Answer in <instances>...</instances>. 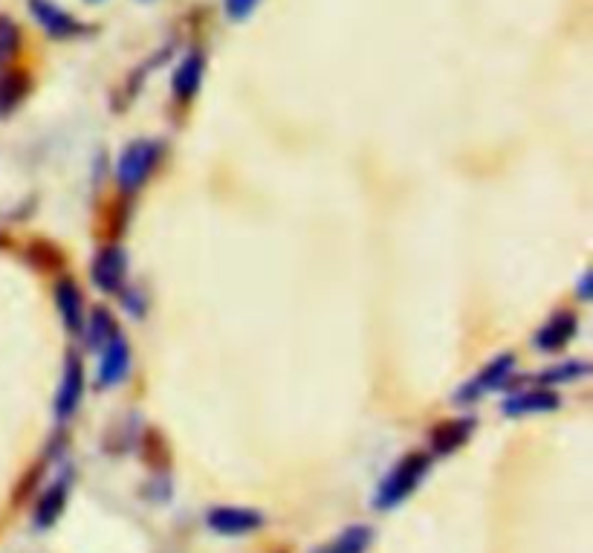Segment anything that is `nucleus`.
Returning <instances> with one entry per match:
<instances>
[{
  "label": "nucleus",
  "instance_id": "12",
  "mask_svg": "<svg viewBox=\"0 0 593 553\" xmlns=\"http://www.w3.org/2000/svg\"><path fill=\"white\" fill-rule=\"evenodd\" d=\"M55 307H58V316L64 322V328L70 333L84 331V299H81L79 284L73 278H58L55 281Z\"/></svg>",
  "mask_w": 593,
  "mask_h": 553
},
{
  "label": "nucleus",
  "instance_id": "6",
  "mask_svg": "<svg viewBox=\"0 0 593 553\" xmlns=\"http://www.w3.org/2000/svg\"><path fill=\"white\" fill-rule=\"evenodd\" d=\"M81 397H84V365H81L76 354H70L67 362H64V374H61L58 391H55V417L58 420H70L79 412Z\"/></svg>",
  "mask_w": 593,
  "mask_h": 553
},
{
  "label": "nucleus",
  "instance_id": "3",
  "mask_svg": "<svg viewBox=\"0 0 593 553\" xmlns=\"http://www.w3.org/2000/svg\"><path fill=\"white\" fill-rule=\"evenodd\" d=\"M515 354H498L495 360H489L472 377V380H466L463 386L455 391V403L460 406H469V403H478V400H484L486 394H492V391H498L501 386H507V380L515 374Z\"/></svg>",
  "mask_w": 593,
  "mask_h": 553
},
{
  "label": "nucleus",
  "instance_id": "17",
  "mask_svg": "<svg viewBox=\"0 0 593 553\" xmlns=\"http://www.w3.org/2000/svg\"><path fill=\"white\" fill-rule=\"evenodd\" d=\"M371 545H374V530L368 525H351L319 553H368Z\"/></svg>",
  "mask_w": 593,
  "mask_h": 553
},
{
  "label": "nucleus",
  "instance_id": "11",
  "mask_svg": "<svg viewBox=\"0 0 593 553\" xmlns=\"http://www.w3.org/2000/svg\"><path fill=\"white\" fill-rule=\"evenodd\" d=\"M203 76H206V56L197 53V50H191L174 67V76H171V93H174V99L177 102H191L200 93V87H203Z\"/></svg>",
  "mask_w": 593,
  "mask_h": 553
},
{
  "label": "nucleus",
  "instance_id": "14",
  "mask_svg": "<svg viewBox=\"0 0 593 553\" xmlns=\"http://www.w3.org/2000/svg\"><path fill=\"white\" fill-rule=\"evenodd\" d=\"M67 496H70V478H58L55 484H50L44 490V496L38 498L35 513H32V525L38 527V530L53 527L61 519L64 507H67Z\"/></svg>",
  "mask_w": 593,
  "mask_h": 553
},
{
  "label": "nucleus",
  "instance_id": "23",
  "mask_svg": "<svg viewBox=\"0 0 593 553\" xmlns=\"http://www.w3.org/2000/svg\"><path fill=\"white\" fill-rule=\"evenodd\" d=\"M142 3H148V0H142Z\"/></svg>",
  "mask_w": 593,
  "mask_h": 553
},
{
  "label": "nucleus",
  "instance_id": "5",
  "mask_svg": "<svg viewBox=\"0 0 593 553\" xmlns=\"http://www.w3.org/2000/svg\"><path fill=\"white\" fill-rule=\"evenodd\" d=\"M264 513L255 507H235V504H220L206 513V525L217 536H249L264 527Z\"/></svg>",
  "mask_w": 593,
  "mask_h": 553
},
{
  "label": "nucleus",
  "instance_id": "15",
  "mask_svg": "<svg viewBox=\"0 0 593 553\" xmlns=\"http://www.w3.org/2000/svg\"><path fill=\"white\" fill-rule=\"evenodd\" d=\"M29 87H32V82H29L27 73H21V70H9V73L0 76V119L9 116L27 99Z\"/></svg>",
  "mask_w": 593,
  "mask_h": 553
},
{
  "label": "nucleus",
  "instance_id": "9",
  "mask_svg": "<svg viewBox=\"0 0 593 553\" xmlns=\"http://www.w3.org/2000/svg\"><path fill=\"white\" fill-rule=\"evenodd\" d=\"M579 333V316L573 310H559L553 313L544 325H541L536 336H533V348L539 354H556L565 345H570V339Z\"/></svg>",
  "mask_w": 593,
  "mask_h": 553
},
{
  "label": "nucleus",
  "instance_id": "2",
  "mask_svg": "<svg viewBox=\"0 0 593 553\" xmlns=\"http://www.w3.org/2000/svg\"><path fill=\"white\" fill-rule=\"evenodd\" d=\"M162 157V145L157 139H134L122 148L119 163H116V180L122 192H139L151 171L157 168Z\"/></svg>",
  "mask_w": 593,
  "mask_h": 553
},
{
  "label": "nucleus",
  "instance_id": "20",
  "mask_svg": "<svg viewBox=\"0 0 593 553\" xmlns=\"http://www.w3.org/2000/svg\"><path fill=\"white\" fill-rule=\"evenodd\" d=\"M261 0H223V9L232 21H246L255 9H258Z\"/></svg>",
  "mask_w": 593,
  "mask_h": 553
},
{
  "label": "nucleus",
  "instance_id": "19",
  "mask_svg": "<svg viewBox=\"0 0 593 553\" xmlns=\"http://www.w3.org/2000/svg\"><path fill=\"white\" fill-rule=\"evenodd\" d=\"M21 50V29L12 18L0 15V67H6Z\"/></svg>",
  "mask_w": 593,
  "mask_h": 553
},
{
  "label": "nucleus",
  "instance_id": "10",
  "mask_svg": "<svg viewBox=\"0 0 593 553\" xmlns=\"http://www.w3.org/2000/svg\"><path fill=\"white\" fill-rule=\"evenodd\" d=\"M562 406V397L550 388H524V391H513L501 412L507 417H527V415H550Z\"/></svg>",
  "mask_w": 593,
  "mask_h": 553
},
{
  "label": "nucleus",
  "instance_id": "21",
  "mask_svg": "<svg viewBox=\"0 0 593 553\" xmlns=\"http://www.w3.org/2000/svg\"><path fill=\"white\" fill-rule=\"evenodd\" d=\"M579 299H582V302H591V276H588V273L579 281Z\"/></svg>",
  "mask_w": 593,
  "mask_h": 553
},
{
  "label": "nucleus",
  "instance_id": "7",
  "mask_svg": "<svg viewBox=\"0 0 593 553\" xmlns=\"http://www.w3.org/2000/svg\"><path fill=\"white\" fill-rule=\"evenodd\" d=\"M29 15L55 41H67L84 32L81 21H76L67 9H61L53 0H29Z\"/></svg>",
  "mask_w": 593,
  "mask_h": 553
},
{
  "label": "nucleus",
  "instance_id": "13",
  "mask_svg": "<svg viewBox=\"0 0 593 553\" xmlns=\"http://www.w3.org/2000/svg\"><path fill=\"white\" fill-rule=\"evenodd\" d=\"M472 432H475V420L472 417H458V420H446V423L434 426L432 435H429V446H432L429 455L443 458V455L458 452L460 446L469 443Z\"/></svg>",
  "mask_w": 593,
  "mask_h": 553
},
{
  "label": "nucleus",
  "instance_id": "18",
  "mask_svg": "<svg viewBox=\"0 0 593 553\" xmlns=\"http://www.w3.org/2000/svg\"><path fill=\"white\" fill-rule=\"evenodd\" d=\"M591 374V365L585 360H570L562 362V365H553V368H547L544 374H541V380L544 383H576V380H582V377H588Z\"/></svg>",
  "mask_w": 593,
  "mask_h": 553
},
{
  "label": "nucleus",
  "instance_id": "4",
  "mask_svg": "<svg viewBox=\"0 0 593 553\" xmlns=\"http://www.w3.org/2000/svg\"><path fill=\"white\" fill-rule=\"evenodd\" d=\"M90 281L99 293L113 296L128 281V255L122 247H102L90 261Z\"/></svg>",
  "mask_w": 593,
  "mask_h": 553
},
{
  "label": "nucleus",
  "instance_id": "16",
  "mask_svg": "<svg viewBox=\"0 0 593 553\" xmlns=\"http://www.w3.org/2000/svg\"><path fill=\"white\" fill-rule=\"evenodd\" d=\"M81 333L87 336V345H90L93 351H102L110 339L119 333V325H116V319H113V313H110L108 307H96V310L90 313V319L84 322V331Z\"/></svg>",
  "mask_w": 593,
  "mask_h": 553
},
{
  "label": "nucleus",
  "instance_id": "8",
  "mask_svg": "<svg viewBox=\"0 0 593 553\" xmlns=\"http://www.w3.org/2000/svg\"><path fill=\"white\" fill-rule=\"evenodd\" d=\"M131 374V345L122 333H116L108 345L102 348V362H99V377L96 386L102 388H116L119 383H125V377Z\"/></svg>",
  "mask_w": 593,
  "mask_h": 553
},
{
  "label": "nucleus",
  "instance_id": "1",
  "mask_svg": "<svg viewBox=\"0 0 593 553\" xmlns=\"http://www.w3.org/2000/svg\"><path fill=\"white\" fill-rule=\"evenodd\" d=\"M432 470V455L429 452H411L397 461V467L388 472L377 487L374 507L377 510H394L400 507L405 498L414 496L420 490V484L426 481V475Z\"/></svg>",
  "mask_w": 593,
  "mask_h": 553
},
{
  "label": "nucleus",
  "instance_id": "22",
  "mask_svg": "<svg viewBox=\"0 0 593 553\" xmlns=\"http://www.w3.org/2000/svg\"><path fill=\"white\" fill-rule=\"evenodd\" d=\"M90 3H102V0H90Z\"/></svg>",
  "mask_w": 593,
  "mask_h": 553
}]
</instances>
